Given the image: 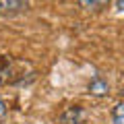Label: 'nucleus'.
I'll return each instance as SVG.
<instances>
[{
  "label": "nucleus",
  "instance_id": "0eeeda50",
  "mask_svg": "<svg viewBox=\"0 0 124 124\" xmlns=\"http://www.w3.org/2000/svg\"><path fill=\"white\" fill-rule=\"evenodd\" d=\"M4 116H6V103L2 101V99H0V120L4 118Z\"/></svg>",
  "mask_w": 124,
  "mask_h": 124
},
{
  "label": "nucleus",
  "instance_id": "20e7f679",
  "mask_svg": "<svg viewBox=\"0 0 124 124\" xmlns=\"http://www.w3.org/2000/svg\"><path fill=\"white\" fill-rule=\"evenodd\" d=\"M85 10H101L110 4V0H79Z\"/></svg>",
  "mask_w": 124,
  "mask_h": 124
},
{
  "label": "nucleus",
  "instance_id": "7ed1b4c3",
  "mask_svg": "<svg viewBox=\"0 0 124 124\" xmlns=\"http://www.w3.org/2000/svg\"><path fill=\"white\" fill-rule=\"evenodd\" d=\"M108 89H110V85H108V81L99 79V77H95V79L89 83V93L91 95H97V97H101V95H106Z\"/></svg>",
  "mask_w": 124,
  "mask_h": 124
},
{
  "label": "nucleus",
  "instance_id": "39448f33",
  "mask_svg": "<svg viewBox=\"0 0 124 124\" xmlns=\"http://www.w3.org/2000/svg\"><path fill=\"white\" fill-rule=\"evenodd\" d=\"M8 75H10V58L0 56V85L8 81Z\"/></svg>",
  "mask_w": 124,
  "mask_h": 124
},
{
  "label": "nucleus",
  "instance_id": "6e6552de",
  "mask_svg": "<svg viewBox=\"0 0 124 124\" xmlns=\"http://www.w3.org/2000/svg\"><path fill=\"white\" fill-rule=\"evenodd\" d=\"M116 6H118L120 13H124V0H118V2H116Z\"/></svg>",
  "mask_w": 124,
  "mask_h": 124
},
{
  "label": "nucleus",
  "instance_id": "f257e3e1",
  "mask_svg": "<svg viewBox=\"0 0 124 124\" xmlns=\"http://www.w3.org/2000/svg\"><path fill=\"white\" fill-rule=\"evenodd\" d=\"M83 122V108L70 106L58 116V124H81Z\"/></svg>",
  "mask_w": 124,
  "mask_h": 124
},
{
  "label": "nucleus",
  "instance_id": "f03ea898",
  "mask_svg": "<svg viewBox=\"0 0 124 124\" xmlns=\"http://www.w3.org/2000/svg\"><path fill=\"white\" fill-rule=\"evenodd\" d=\"M29 0H0V15H19L27 10Z\"/></svg>",
  "mask_w": 124,
  "mask_h": 124
},
{
  "label": "nucleus",
  "instance_id": "423d86ee",
  "mask_svg": "<svg viewBox=\"0 0 124 124\" xmlns=\"http://www.w3.org/2000/svg\"><path fill=\"white\" fill-rule=\"evenodd\" d=\"M112 124H124V101H120L112 110Z\"/></svg>",
  "mask_w": 124,
  "mask_h": 124
},
{
  "label": "nucleus",
  "instance_id": "1a4fd4ad",
  "mask_svg": "<svg viewBox=\"0 0 124 124\" xmlns=\"http://www.w3.org/2000/svg\"><path fill=\"white\" fill-rule=\"evenodd\" d=\"M122 95H124V87H122Z\"/></svg>",
  "mask_w": 124,
  "mask_h": 124
}]
</instances>
